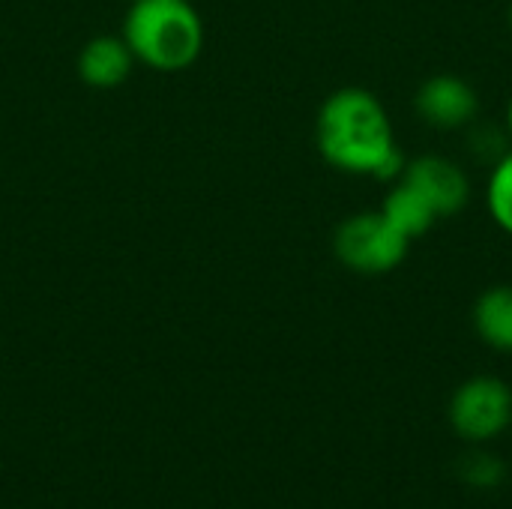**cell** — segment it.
<instances>
[{
  "label": "cell",
  "instance_id": "6da1fadb",
  "mask_svg": "<svg viewBox=\"0 0 512 509\" xmlns=\"http://www.w3.org/2000/svg\"><path fill=\"white\" fill-rule=\"evenodd\" d=\"M321 156L348 174H378L396 150L390 117L381 99L360 87L336 90L324 99L315 123Z\"/></svg>",
  "mask_w": 512,
  "mask_h": 509
},
{
  "label": "cell",
  "instance_id": "7a4b0ae2",
  "mask_svg": "<svg viewBox=\"0 0 512 509\" xmlns=\"http://www.w3.org/2000/svg\"><path fill=\"white\" fill-rule=\"evenodd\" d=\"M120 36L135 63L156 72H180L201 57L204 21L192 0H132Z\"/></svg>",
  "mask_w": 512,
  "mask_h": 509
},
{
  "label": "cell",
  "instance_id": "3957f363",
  "mask_svg": "<svg viewBox=\"0 0 512 509\" xmlns=\"http://www.w3.org/2000/svg\"><path fill=\"white\" fill-rule=\"evenodd\" d=\"M411 240L402 237L387 219L384 213H357L348 216L333 237V249L336 258L363 276H381L396 270L405 255H408Z\"/></svg>",
  "mask_w": 512,
  "mask_h": 509
},
{
  "label": "cell",
  "instance_id": "277c9868",
  "mask_svg": "<svg viewBox=\"0 0 512 509\" xmlns=\"http://www.w3.org/2000/svg\"><path fill=\"white\" fill-rule=\"evenodd\" d=\"M450 420L465 441H492L512 423V390L492 375L471 378L456 390Z\"/></svg>",
  "mask_w": 512,
  "mask_h": 509
},
{
  "label": "cell",
  "instance_id": "5b68a950",
  "mask_svg": "<svg viewBox=\"0 0 512 509\" xmlns=\"http://www.w3.org/2000/svg\"><path fill=\"white\" fill-rule=\"evenodd\" d=\"M402 180L414 186L438 216H456L471 198V183L465 171L441 156H423L417 162H408Z\"/></svg>",
  "mask_w": 512,
  "mask_h": 509
},
{
  "label": "cell",
  "instance_id": "8992f818",
  "mask_svg": "<svg viewBox=\"0 0 512 509\" xmlns=\"http://www.w3.org/2000/svg\"><path fill=\"white\" fill-rule=\"evenodd\" d=\"M477 93L456 75H435L417 93L420 114L438 129H459L477 114Z\"/></svg>",
  "mask_w": 512,
  "mask_h": 509
},
{
  "label": "cell",
  "instance_id": "52a82bcc",
  "mask_svg": "<svg viewBox=\"0 0 512 509\" xmlns=\"http://www.w3.org/2000/svg\"><path fill=\"white\" fill-rule=\"evenodd\" d=\"M135 57L123 36L102 33L81 45L78 51V75L93 90H114L132 75Z\"/></svg>",
  "mask_w": 512,
  "mask_h": 509
},
{
  "label": "cell",
  "instance_id": "ba28073f",
  "mask_svg": "<svg viewBox=\"0 0 512 509\" xmlns=\"http://www.w3.org/2000/svg\"><path fill=\"white\" fill-rule=\"evenodd\" d=\"M381 213H384V219H387L402 237H408V240L423 237V234L435 225V219H438V213L432 210V204H429L414 186H408L405 180L396 183V186L390 189V195L384 198Z\"/></svg>",
  "mask_w": 512,
  "mask_h": 509
},
{
  "label": "cell",
  "instance_id": "9c48e42d",
  "mask_svg": "<svg viewBox=\"0 0 512 509\" xmlns=\"http://www.w3.org/2000/svg\"><path fill=\"white\" fill-rule=\"evenodd\" d=\"M477 333L486 345L512 351V285L489 288L474 309Z\"/></svg>",
  "mask_w": 512,
  "mask_h": 509
},
{
  "label": "cell",
  "instance_id": "30bf717a",
  "mask_svg": "<svg viewBox=\"0 0 512 509\" xmlns=\"http://www.w3.org/2000/svg\"><path fill=\"white\" fill-rule=\"evenodd\" d=\"M489 210L492 219L512 234V150L495 165L492 177H489Z\"/></svg>",
  "mask_w": 512,
  "mask_h": 509
},
{
  "label": "cell",
  "instance_id": "8fae6325",
  "mask_svg": "<svg viewBox=\"0 0 512 509\" xmlns=\"http://www.w3.org/2000/svg\"><path fill=\"white\" fill-rule=\"evenodd\" d=\"M462 477L471 486H498L504 480V465H501V459H495L489 453H474V456H468Z\"/></svg>",
  "mask_w": 512,
  "mask_h": 509
},
{
  "label": "cell",
  "instance_id": "7c38bea8",
  "mask_svg": "<svg viewBox=\"0 0 512 509\" xmlns=\"http://www.w3.org/2000/svg\"><path fill=\"white\" fill-rule=\"evenodd\" d=\"M507 123H510V132H512V99H510V108H507Z\"/></svg>",
  "mask_w": 512,
  "mask_h": 509
},
{
  "label": "cell",
  "instance_id": "4fadbf2b",
  "mask_svg": "<svg viewBox=\"0 0 512 509\" xmlns=\"http://www.w3.org/2000/svg\"><path fill=\"white\" fill-rule=\"evenodd\" d=\"M510 18H512V15H510Z\"/></svg>",
  "mask_w": 512,
  "mask_h": 509
}]
</instances>
